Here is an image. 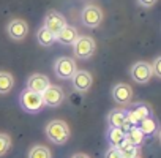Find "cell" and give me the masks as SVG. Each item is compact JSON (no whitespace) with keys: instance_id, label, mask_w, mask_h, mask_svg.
<instances>
[{"instance_id":"1","label":"cell","mask_w":161,"mask_h":158,"mask_svg":"<svg viewBox=\"0 0 161 158\" xmlns=\"http://www.w3.org/2000/svg\"><path fill=\"white\" fill-rule=\"evenodd\" d=\"M44 131H46L47 139H49L51 142H54V144H58V145L66 144V141L69 139V134H71L68 123L63 122V120H60V119L51 120V122L46 125V130H44Z\"/></svg>"},{"instance_id":"2","label":"cell","mask_w":161,"mask_h":158,"mask_svg":"<svg viewBox=\"0 0 161 158\" xmlns=\"http://www.w3.org/2000/svg\"><path fill=\"white\" fill-rule=\"evenodd\" d=\"M95 49H97L95 40L89 35H79L77 40L73 43V54H74V57H77L80 60L90 59L95 54Z\"/></svg>"},{"instance_id":"3","label":"cell","mask_w":161,"mask_h":158,"mask_svg":"<svg viewBox=\"0 0 161 158\" xmlns=\"http://www.w3.org/2000/svg\"><path fill=\"white\" fill-rule=\"evenodd\" d=\"M19 103H21V108L29 114H36L44 108L41 93H36V92H32V90H27V89L21 93Z\"/></svg>"},{"instance_id":"4","label":"cell","mask_w":161,"mask_h":158,"mask_svg":"<svg viewBox=\"0 0 161 158\" xmlns=\"http://www.w3.org/2000/svg\"><path fill=\"white\" fill-rule=\"evenodd\" d=\"M80 21H82V24L86 27L95 29L103 22V10L98 5L89 3L82 8V11H80Z\"/></svg>"},{"instance_id":"5","label":"cell","mask_w":161,"mask_h":158,"mask_svg":"<svg viewBox=\"0 0 161 158\" xmlns=\"http://www.w3.org/2000/svg\"><path fill=\"white\" fill-rule=\"evenodd\" d=\"M130 76H131L133 81H136L137 84H147L152 79V76H153L152 65L148 62H144V60L136 62L130 68Z\"/></svg>"},{"instance_id":"6","label":"cell","mask_w":161,"mask_h":158,"mask_svg":"<svg viewBox=\"0 0 161 158\" xmlns=\"http://www.w3.org/2000/svg\"><path fill=\"white\" fill-rule=\"evenodd\" d=\"M76 70V62L71 57H58L54 63V73L58 79H71Z\"/></svg>"},{"instance_id":"7","label":"cell","mask_w":161,"mask_h":158,"mask_svg":"<svg viewBox=\"0 0 161 158\" xmlns=\"http://www.w3.org/2000/svg\"><path fill=\"white\" fill-rule=\"evenodd\" d=\"M41 98H43L44 106H47V108H57V106H60L63 103L65 93H63L62 87H58V86H49L47 89H44L41 92Z\"/></svg>"},{"instance_id":"8","label":"cell","mask_w":161,"mask_h":158,"mask_svg":"<svg viewBox=\"0 0 161 158\" xmlns=\"http://www.w3.org/2000/svg\"><path fill=\"white\" fill-rule=\"evenodd\" d=\"M66 25V19L63 18V14H60L58 11H55V10H51V11H47V14L44 16V25L43 27H46L52 35H58V32L63 29Z\"/></svg>"},{"instance_id":"9","label":"cell","mask_w":161,"mask_h":158,"mask_svg":"<svg viewBox=\"0 0 161 158\" xmlns=\"http://www.w3.org/2000/svg\"><path fill=\"white\" fill-rule=\"evenodd\" d=\"M7 33H8V37H10L11 40L21 41V40H24V38L27 37V33H29V24H27L24 19H19V18L11 19V21L8 22V25H7Z\"/></svg>"},{"instance_id":"10","label":"cell","mask_w":161,"mask_h":158,"mask_svg":"<svg viewBox=\"0 0 161 158\" xmlns=\"http://www.w3.org/2000/svg\"><path fill=\"white\" fill-rule=\"evenodd\" d=\"M71 82H73V89L77 92H87L92 84H93V77L89 71L86 70H76V73L71 77Z\"/></svg>"},{"instance_id":"11","label":"cell","mask_w":161,"mask_h":158,"mask_svg":"<svg viewBox=\"0 0 161 158\" xmlns=\"http://www.w3.org/2000/svg\"><path fill=\"white\" fill-rule=\"evenodd\" d=\"M111 95H112V100H114L115 103L126 106V104H130L131 100H133V89H131V86H128V84L119 82V84H115V86L112 87Z\"/></svg>"},{"instance_id":"12","label":"cell","mask_w":161,"mask_h":158,"mask_svg":"<svg viewBox=\"0 0 161 158\" xmlns=\"http://www.w3.org/2000/svg\"><path fill=\"white\" fill-rule=\"evenodd\" d=\"M27 90H32V92H36V93H41L44 89H47L51 86L49 82V77L46 74H41V73H35L32 74L29 79H27Z\"/></svg>"},{"instance_id":"13","label":"cell","mask_w":161,"mask_h":158,"mask_svg":"<svg viewBox=\"0 0 161 158\" xmlns=\"http://www.w3.org/2000/svg\"><path fill=\"white\" fill-rule=\"evenodd\" d=\"M77 37H79V33H77V29L74 27V25H65L60 32H58V35L55 37V41H58L60 44H63V46H73V43L77 40Z\"/></svg>"},{"instance_id":"14","label":"cell","mask_w":161,"mask_h":158,"mask_svg":"<svg viewBox=\"0 0 161 158\" xmlns=\"http://www.w3.org/2000/svg\"><path fill=\"white\" fill-rule=\"evenodd\" d=\"M137 127H139V130H141L145 136H153V134L158 133V122H156V119L152 117V116L142 119Z\"/></svg>"},{"instance_id":"15","label":"cell","mask_w":161,"mask_h":158,"mask_svg":"<svg viewBox=\"0 0 161 158\" xmlns=\"http://www.w3.org/2000/svg\"><path fill=\"white\" fill-rule=\"evenodd\" d=\"M14 77L8 71H0V95H7L13 90Z\"/></svg>"},{"instance_id":"16","label":"cell","mask_w":161,"mask_h":158,"mask_svg":"<svg viewBox=\"0 0 161 158\" xmlns=\"http://www.w3.org/2000/svg\"><path fill=\"white\" fill-rule=\"evenodd\" d=\"M106 138H108V142H109L111 147H119L123 142V139H125V133L120 128H117V127H109Z\"/></svg>"},{"instance_id":"17","label":"cell","mask_w":161,"mask_h":158,"mask_svg":"<svg viewBox=\"0 0 161 158\" xmlns=\"http://www.w3.org/2000/svg\"><path fill=\"white\" fill-rule=\"evenodd\" d=\"M126 120V111L125 109H112L108 116V123L109 127H117L120 128L122 123Z\"/></svg>"},{"instance_id":"18","label":"cell","mask_w":161,"mask_h":158,"mask_svg":"<svg viewBox=\"0 0 161 158\" xmlns=\"http://www.w3.org/2000/svg\"><path fill=\"white\" fill-rule=\"evenodd\" d=\"M125 138L128 139V142H130L131 145H136V147H141V145L145 142V134L139 130V127H133V128L125 134Z\"/></svg>"},{"instance_id":"19","label":"cell","mask_w":161,"mask_h":158,"mask_svg":"<svg viewBox=\"0 0 161 158\" xmlns=\"http://www.w3.org/2000/svg\"><path fill=\"white\" fill-rule=\"evenodd\" d=\"M36 40L41 46L47 48V46H52L55 43V35H52L46 27H40L38 32H36Z\"/></svg>"},{"instance_id":"20","label":"cell","mask_w":161,"mask_h":158,"mask_svg":"<svg viewBox=\"0 0 161 158\" xmlns=\"http://www.w3.org/2000/svg\"><path fill=\"white\" fill-rule=\"evenodd\" d=\"M29 158H51V150L46 145L36 144L29 150Z\"/></svg>"},{"instance_id":"21","label":"cell","mask_w":161,"mask_h":158,"mask_svg":"<svg viewBox=\"0 0 161 158\" xmlns=\"http://www.w3.org/2000/svg\"><path fill=\"white\" fill-rule=\"evenodd\" d=\"M11 147V138L7 133H0V156H3Z\"/></svg>"},{"instance_id":"22","label":"cell","mask_w":161,"mask_h":158,"mask_svg":"<svg viewBox=\"0 0 161 158\" xmlns=\"http://www.w3.org/2000/svg\"><path fill=\"white\" fill-rule=\"evenodd\" d=\"M120 153H122V158H136V156H139V147L130 144L128 147L120 150Z\"/></svg>"},{"instance_id":"23","label":"cell","mask_w":161,"mask_h":158,"mask_svg":"<svg viewBox=\"0 0 161 158\" xmlns=\"http://www.w3.org/2000/svg\"><path fill=\"white\" fill-rule=\"evenodd\" d=\"M133 111H134L136 117L139 119V122H141L142 119H145V117H148V116H150V109H148L145 104H139V106H136Z\"/></svg>"},{"instance_id":"24","label":"cell","mask_w":161,"mask_h":158,"mask_svg":"<svg viewBox=\"0 0 161 158\" xmlns=\"http://www.w3.org/2000/svg\"><path fill=\"white\" fill-rule=\"evenodd\" d=\"M150 65H152V73H153V76L161 77V57L158 55V57L153 60V63H150Z\"/></svg>"},{"instance_id":"25","label":"cell","mask_w":161,"mask_h":158,"mask_svg":"<svg viewBox=\"0 0 161 158\" xmlns=\"http://www.w3.org/2000/svg\"><path fill=\"white\" fill-rule=\"evenodd\" d=\"M104 158H122V153L117 147H109L104 153Z\"/></svg>"},{"instance_id":"26","label":"cell","mask_w":161,"mask_h":158,"mask_svg":"<svg viewBox=\"0 0 161 158\" xmlns=\"http://www.w3.org/2000/svg\"><path fill=\"white\" fill-rule=\"evenodd\" d=\"M158 0H137V3L142 7V8H152Z\"/></svg>"},{"instance_id":"27","label":"cell","mask_w":161,"mask_h":158,"mask_svg":"<svg viewBox=\"0 0 161 158\" xmlns=\"http://www.w3.org/2000/svg\"><path fill=\"white\" fill-rule=\"evenodd\" d=\"M71 158H90L87 153H76V155H73Z\"/></svg>"},{"instance_id":"28","label":"cell","mask_w":161,"mask_h":158,"mask_svg":"<svg viewBox=\"0 0 161 158\" xmlns=\"http://www.w3.org/2000/svg\"><path fill=\"white\" fill-rule=\"evenodd\" d=\"M136 158H141V156H136Z\"/></svg>"}]
</instances>
